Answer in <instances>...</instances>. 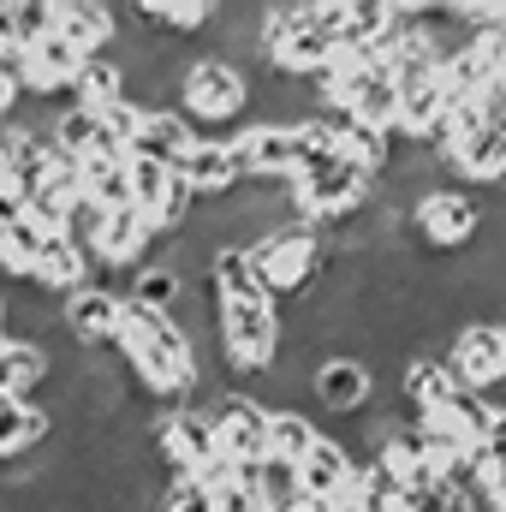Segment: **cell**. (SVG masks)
Listing matches in <instances>:
<instances>
[{
  "instance_id": "8992f818",
  "label": "cell",
  "mask_w": 506,
  "mask_h": 512,
  "mask_svg": "<svg viewBox=\"0 0 506 512\" xmlns=\"http://www.w3.org/2000/svg\"><path fill=\"white\" fill-rule=\"evenodd\" d=\"M411 227H417V239L435 245V251H465V245L483 239V203H477L471 191L441 185V191H429V197L411 209Z\"/></svg>"
},
{
  "instance_id": "6da1fadb",
  "label": "cell",
  "mask_w": 506,
  "mask_h": 512,
  "mask_svg": "<svg viewBox=\"0 0 506 512\" xmlns=\"http://www.w3.org/2000/svg\"><path fill=\"white\" fill-rule=\"evenodd\" d=\"M286 322L274 310V298H221V370L233 376H268L280 358Z\"/></svg>"
},
{
  "instance_id": "5bb4252c",
  "label": "cell",
  "mask_w": 506,
  "mask_h": 512,
  "mask_svg": "<svg viewBox=\"0 0 506 512\" xmlns=\"http://www.w3.org/2000/svg\"><path fill=\"white\" fill-rule=\"evenodd\" d=\"M72 102L90 108V114H114V108H126V66H120L114 54H96V60L78 72Z\"/></svg>"
},
{
  "instance_id": "3957f363",
  "label": "cell",
  "mask_w": 506,
  "mask_h": 512,
  "mask_svg": "<svg viewBox=\"0 0 506 512\" xmlns=\"http://www.w3.org/2000/svg\"><path fill=\"white\" fill-rule=\"evenodd\" d=\"M197 411H209V423H215V441H221V453L245 471V465H262L268 459V429H274V411L251 399V393H215L209 405H197Z\"/></svg>"
},
{
  "instance_id": "44dd1931",
  "label": "cell",
  "mask_w": 506,
  "mask_h": 512,
  "mask_svg": "<svg viewBox=\"0 0 506 512\" xmlns=\"http://www.w3.org/2000/svg\"><path fill=\"white\" fill-rule=\"evenodd\" d=\"M501 340H506V322H501Z\"/></svg>"
},
{
  "instance_id": "d6986e66",
  "label": "cell",
  "mask_w": 506,
  "mask_h": 512,
  "mask_svg": "<svg viewBox=\"0 0 506 512\" xmlns=\"http://www.w3.org/2000/svg\"><path fill=\"white\" fill-rule=\"evenodd\" d=\"M18 96H24V90H18V84H12V78L0 72V131L12 126V108H18Z\"/></svg>"
},
{
  "instance_id": "7a4b0ae2",
  "label": "cell",
  "mask_w": 506,
  "mask_h": 512,
  "mask_svg": "<svg viewBox=\"0 0 506 512\" xmlns=\"http://www.w3.org/2000/svg\"><path fill=\"white\" fill-rule=\"evenodd\" d=\"M251 262H256V280H262V292H268V298H292V292H304V286L328 268L322 227H316V221L286 227V233L262 239V245L251 251Z\"/></svg>"
},
{
  "instance_id": "ac0fdd59",
  "label": "cell",
  "mask_w": 506,
  "mask_h": 512,
  "mask_svg": "<svg viewBox=\"0 0 506 512\" xmlns=\"http://www.w3.org/2000/svg\"><path fill=\"white\" fill-rule=\"evenodd\" d=\"M477 453H483V465H506V411L495 417V429H489V441Z\"/></svg>"
},
{
  "instance_id": "e0dca14e",
  "label": "cell",
  "mask_w": 506,
  "mask_h": 512,
  "mask_svg": "<svg viewBox=\"0 0 506 512\" xmlns=\"http://www.w3.org/2000/svg\"><path fill=\"white\" fill-rule=\"evenodd\" d=\"M0 203H24V197H18V167H12L6 137H0Z\"/></svg>"
},
{
  "instance_id": "52a82bcc",
  "label": "cell",
  "mask_w": 506,
  "mask_h": 512,
  "mask_svg": "<svg viewBox=\"0 0 506 512\" xmlns=\"http://www.w3.org/2000/svg\"><path fill=\"white\" fill-rule=\"evenodd\" d=\"M447 370L459 376V387H471V393H489L495 382H506V340H501V328H489V322L459 328V334L447 340Z\"/></svg>"
},
{
  "instance_id": "5b68a950",
  "label": "cell",
  "mask_w": 506,
  "mask_h": 512,
  "mask_svg": "<svg viewBox=\"0 0 506 512\" xmlns=\"http://www.w3.org/2000/svg\"><path fill=\"white\" fill-rule=\"evenodd\" d=\"M227 143H233V155H239V167H245L251 185H292L298 167H304V137H298L292 126L256 120V126L233 131Z\"/></svg>"
},
{
  "instance_id": "7c38bea8",
  "label": "cell",
  "mask_w": 506,
  "mask_h": 512,
  "mask_svg": "<svg viewBox=\"0 0 506 512\" xmlns=\"http://www.w3.org/2000/svg\"><path fill=\"white\" fill-rule=\"evenodd\" d=\"M54 30H60L66 42H78L90 60H96V54H108V48H114V36H120L114 6H102V0H54Z\"/></svg>"
},
{
  "instance_id": "30bf717a",
  "label": "cell",
  "mask_w": 506,
  "mask_h": 512,
  "mask_svg": "<svg viewBox=\"0 0 506 512\" xmlns=\"http://www.w3.org/2000/svg\"><path fill=\"white\" fill-rule=\"evenodd\" d=\"M179 173H185V185L197 197H233L245 185V167H239V155H233L227 137H197V149L179 161Z\"/></svg>"
},
{
  "instance_id": "ba28073f",
  "label": "cell",
  "mask_w": 506,
  "mask_h": 512,
  "mask_svg": "<svg viewBox=\"0 0 506 512\" xmlns=\"http://www.w3.org/2000/svg\"><path fill=\"white\" fill-rule=\"evenodd\" d=\"M370 393H376V370L364 358H322V370L310 382V399L328 417H346V423L370 411Z\"/></svg>"
},
{
  "instance_id": "9c48e42d",
  "label": "cell",
  "mask_w": 506,
  "mask_h": 512,
  "mask_svg": "<svg viewBox=\"0 0 506 512\" xmlns=\"http://www.w3.org/2000/svg\"><path fill=\"white\" fill-rule=\"evenodd\" d=\"M120 322H126V292H114V286H84L66 298V334L78 346H114Z\"/></svg>"
},
{
  "instance_id": "ffe728a7",
  "label": "cell",
  "mask_w": 506,
  "mask_h": 512,
  "mask_svg": "<svg viewBox=\"0 0 506 512\" xmlns=\"http://www.w3.org/2000/svg\"><path fill=\"white\" fill-rule=\"evenodd\" d=\"M292 512H334V507H328V501H310V495H304V501H298Z\"/></svg>"
},
{
  "instance_id": "2e32d148",
  "label": "cell",
  "mask_w": 506,
  "mask_h": 512,
  "mask_svg": "<svg viewBox=\"0 0 506 512\" xmlns=\"http://www.w3.org/2000/svg\"><path fill=\"white\" fill-rule=\"evenodd\" d=\"M84 167V197H96L108 215L137 209L131 203V161H78Z\"/></svg>"
},
{
  "instance_id": "277c9868",
  "label": "cell",
  "mask_w": 506,
  "mask_h": 512,
  "mask_svg": "<svg viewBox=\"0 0 506 512\" xmlns=\"http://www.w3.org/2000/svg\"><path fill=\"white\" fill-rule=\"evenodd\" d=\"M179 108L191 120H239L251 108V72H239V66H227L215 54H197V66L185 72Z\"/></svg>"
},
{
  "instance_id": "8fae6325",
  "label": "cell",
  "mask_w": 506,
  "mask_h": 512,
  "mask_svg": "<svg viewBox=\"0 0 506 512\" xmlns=\"http://www.w3.org/2000/svg\"><path fill=\"white\" fill-rule=\"evenodd\" d=\"M298 483H304V495H310V501L340 507V501L352 495V483H358V459L346 453V441L322 435V441H316V453L298 465Z\"/></svg>"
},
{
  "instance_id": "4fadbf2b",
  "label": "cell",
  "mask_w": 506,
  "mask_h": 512,
  "mask_svg": "<svg viewBox=\"0 0 506 512\" xmlns=\"http://www.w3.org/2000/svg\"><path fill=\"white\" fill-rule=\"evenodd\" d=\"M36 286H42V292H60V298L96 286V280H90V251H78L66 233H54L48 251H42V262H36Z\"/></svg>"
},
{
  "instance_id": "9a60e30c",
  "label": "cell",
  "mask_w": 506,
  "mask_h": 512,
  "mask_svg": "<svg viewBox=\"0 0 506 512\" xmlns=\"http://www.w3.org/2000/svg\"><path fill=\"white\" fill-rule=\"evenodd\" d=\"M316 441H322V423H316L310 411H298V405H280V411H274L268 459H280V465H304V459L316 453Z\"/></svg>"
}]
</instances>
